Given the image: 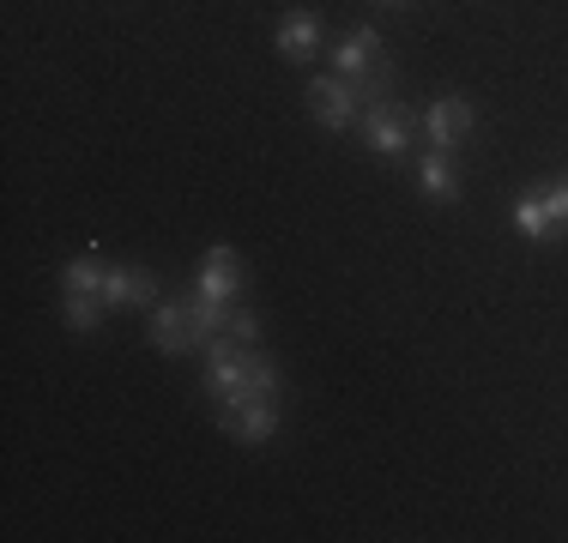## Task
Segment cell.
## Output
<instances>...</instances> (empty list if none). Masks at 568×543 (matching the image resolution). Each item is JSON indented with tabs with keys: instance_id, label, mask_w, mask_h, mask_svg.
<instances>
[{
	"instance_id": "obj_2",
	"label": "cell",
	"mask_w": 568,
	"mask_h": 543,
	"mask_svg": "<svg viewBox=\"0 0 568 543\" xmlns=\"http://www.w3.org/2000/svg\"><path fill=\"white\" fill-rule=\"evenodd\" d=\"M333 66H339L345 79H357L363 98H387V79H394V66H387V43L369 31V24H357V31L339 37V49H333Z\"/></svg>"
},
{
	"instance_id": "obj_10",
	"label": "cell",
	"mask_w": 568,
	"mask_h": 543,
	"mask_svg": "<svg viewBox=\"0 0 568 543\" xmlns=\"http://www.w3.org/2000/svg\"><path fill=\"white\" fill-rule=\"evenodd\" d=\"M273 43H278L284 61H308V54L327 43V31H321L315 12H291V19H278V37H273Z\"/></svg>"
},
{
	"instance_id": "obj_16",
	"label": "cell",
	"mask_w": 568,
	"mask_h": 543,
	"mask_svg": "<svg viewBox=\"0 0 568 543\" xmlns=\"http://www.w3.org/2000/svg\"><path fill=\"white\" fill-rule=\"evenodd\" d=\"M382 7H405V0H382Z\"/></svg>"
},
{
	"instance_id": "obj_9",
	"label": "cell",
	"mask_w": 568,
	"mask_h": 543,
	"mask_svg": "<svg viewBox=\"0 0 568 543\" xmlns=\"http://www.w3.org/2000/svg\"><path fill=\"white\" fill-rule=\"evenodd\" d=\"M158 296V278L145 266H115V272H103V303L110 308H145Z\"/></svg>"
},
{
	"instance_id": "obj_13",
	"label": "cell",
	"mask_w": 568,
	"mask_h": 543,
	"mask_svg": "<svg viewBox=\"0 0 568 543\" xmlns=\"http://www.w3.org/2000/svg\"><path fill=\"white\" fill-rule=\"evenodd\" d=\"M67 296H103V266H98V254H91V248L67 266Z\"/></svg>"
},
{
	"instance_id": "obj_7",
	"label": "cell",
	"mask_w": 568,
	"mask_h": 543,
	"mask_svg": "<svg viewBox=\"0 0 568 543\" xmlns=\"http://www.w3.org/2000/svg\"><path fill=\"white\" fill-rule=\"evenodd\" d=\"M194 296H212V303H236V296H242V260L224 248V242L206 254V260H200Z\"/></svg>"
},
{
	"instance_id": "obj_15",
	"label": "cell",
	"mask_w": 568,
	"mask_h": 543,
	"mask_svg": "<svg viewBox=\"0 0 568 543\" xmlns=\"http://www.w3.org/2000/svg\"><path fill=\"white\" fill-rule=\"evenodd\" d=\"M224 338H230V345H254V338H261V326H254V315H248V308H230V320H224Z\"/></svg>"
},
{
	"instance_id": "obj_3",
	"label": "cell",
	"mask_w": 568,
	"mask_h": 543,
	"mask_svg": "<svg viewBox=\"0 0 568 543\" xmlns=\"http://www.w3.org/2000/svg\"><path fill=\"white\" fill-rule=\"evenodd\" d=\"M412 133H417V115L399 98H375L369 115H363V140H369V152H382V157H405Z\"/></svg>"
},
{
	"instance_id": "obj_14",
	"label": "cell",
	"mask_w": 568,
	"mask_h": 543,
	"mask_svg": "<svg viewBox=\"0 0 568 543\" xmlns=\"http://www.w3.org/2000/svg\"><path fill=\"white\" fill-rule=\"evenodd\" d=\"M67 326L73 332H98V315H103V296H67Z\"/></svg>"
},
{
	"instance_id": "obj_5",
	"label": "cell",
	"mask_w": 568,
	"mask_h": 543,
	"mask_svg": "<svg viewBox=\"0 0 568 543\" xmlns=\"http://www.w3.org/2000/svg\"><path fill=\"white\" fill-rule=\"evenodd\" d=\"M478 127V109L471 98H436L424 109V133H429V152H454L466 133Z\"/></svg>"
},
{
	"instance_id": "obj_8",
	"label": "cell",
	"mask_w": 568,
	"mask_h": 543,
	"mask_svg": "<svg viewBox=\"0 0 568 543\" xmlns=\"http://www.w3.org/2000/svg\"><path fill=\"white\" fill-rule=\"evenodd\" d=\"M152 345L164 350V357H187V350H200L194 338V320H187V303H164L152 315Z\"/></svg>"
},
{
	"instance_id": "obj_4",
	"label": "cell",
	"mask_w": 568,
	"mask_h": 543,
	"mask_svg": "<svg viewBox=\"0 0 568 543\" xmlns=\"http://www.w3.org/2000/svg\"><path fill=\"white\" fill-rule=\"evenodd\" d=\"M369 103L357 91V79H345V73H333V79H315V85H308V115L321 121V127H351V121H357V109Z\"/></svg>"
},
{
	"instance_id": "obj_6",
	"label": "cell",
	"mask_w": 568,
	"mask_h": 543,
	"mask_svg": "<svg viewBox=\"0 0 568 543\" xmlns=\"http://www.w3.org/2000/svg\"><path fill=\"white\" fill-rule=\"evenodd\" d=\"M219 423H224V434H236L242 447H261L278 434V399H248V404H236V411H219Z\"/></svg>"
},
{
	"instance_id": "obj_12",
	"label": "cell",
	"mask_w": 568,
	"mask_h": 543,
	"mask_svg": "<svg viewBox=\"0 0 568 543\" xmlns=\"http://www.w3.org/2000/svg\"><path fill=\"white\" fill-rule=\"evenodd\" d=\"M550 224H557V217H550L545 194H526L520 206H514V229H520L526 242H545V236H550Z\"/></svg>"
},
{
	"instance_id": "obj_11",
	"label": "cell",
	"mask_w": 568,
	"mask_h": 543,
	"mask_svg": "<svg viewBox=\"0 0 568 543\" xmlns=\"http://www.w3.org/2000/svg\"><path fill=\"white\" fill-rule=\"evenodd\" d=\"M417 187H424V199H436V206L459 199V163H454V152H424V163H417Z\"/></svg>"
},
{
	"instance_id": "obj_1",
	"label": "cell",
	"mask_w": 568,
	"mask_h": 543,
	"mask_svg": "<svg viewBox=\"0 0 568 543\" xmlns=\"http://www.w3.org/2000/svg\"><path fill=\"white\" fill-rule=\"evenodd\" d=\"M206 392L219 399V411H236V404L248 399H278V369L273 357H261L254 345H230V338L219 332L206 345Z\"/></svg>"
}]
</instances>
